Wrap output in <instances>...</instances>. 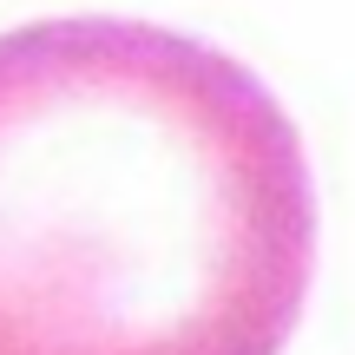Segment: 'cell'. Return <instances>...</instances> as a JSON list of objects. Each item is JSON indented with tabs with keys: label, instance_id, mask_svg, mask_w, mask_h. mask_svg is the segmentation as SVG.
Segmentation results:
<instances>
[{
	"label": "cell",
	"instance_id": "1",
	"mask_svg": "<svg viewBox=\"0 0 355 355\" xmlns=\"http://www.w3.org/2000/svg\"><path fill=\"white\" fill-rule=\"evenodd\" d=\"M316 270L296 125L152 20L0 33V355H283Z\"/></svg>",
	"mask_w": 355,
	"mask_h": 355
}]
</instances>
